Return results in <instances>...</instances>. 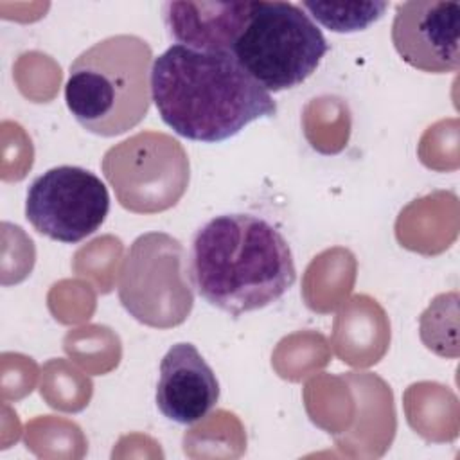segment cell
I'll list each match as a JSON object with an SVG mask.
<instances>
[{
  "mask_svg": "<svg viewBox=\"0 0 460 460\" xmlns=\"http://www.w3.org/2000/svg\"><path fill=\"white\" fill-rule=\"evenodd\" d=\"M155 399L165 419L183 426L201 420L217 404L219 381L196 345L180 341L165 352Z\"/></svg>",
  "mask_w": 460,
  "mask_h": 460,
  "instance_id": "obj_9",
  "label": "cell"
},
{
  "mask_svg": "<svg viewBox=\"0 0 460 460\" xmlns=\"http://www.w3.org/2000/svg\"><path fill=\"white\" fill-rule=\"evenodd\" d=\"M185 259L181 243L164 232L137 237L120 268L119 298L124 309L149 327L180 325L192 309Z\"/></svg>",
  "mask_w": 460,
  "mask_h": 460,
  "instance_id": "obj_5",
  "label": "cell"
},
{
  "mask_svg": "<svg viewBox=\"0 0 460 460\" xmlns=\"http://www.w3.org/2000/svg\"><path fill=\"white\" fill-rule=\"evenodd\" d=\"M392 43L402 61L420 72H456L460 66V4L446 0L397 4Z\"/></svg>",
  "mask_w": 460,
  "mask_h": 460,
  "instance_id": "obj_8",
  "label": "cell"
},
{
  "mask_svg": "<svg viewBox=\"0 0 460 460\" xmlns=\"http://www.w3.org/2000/svg\"><path fill=\"white\" fill-rule=\"evenodd\" d=\"M185 266L194 291L232 316L271 305L296 280L286 237L264 217L243 212L201 225Z\"/></svg>",
  "mask_w": 460,
  "mask_h": 460,
  "instance_id": "obj_2",
  "label": "cell"
},
{
  "mask_svg": "<svg viewBox=\"0 0 460 460\" xmlns=\"http://www.w3.org/2000/svg\"><path fill=\"white\" fill-rule=\"evenodd\" d=\"M313 20L332 32H358L383 18L388 2H318L298 4Z\"/></svg>",
  "mask_w": 460,
  "mask_h": 460,
  "instance_id": "obj_11",
  "label": "cell"
},
{
  "mask_svg": "<svg viewBox=\"0 0 460 460\" xmlns=\"http://www.w3.org/2000/svg\"><path fill=\"white\" fill-rule=\"evenodd\" d=\"M151 97L160 119L180 137L216 144L250 122L273 117L277 104L232 52L171 45L153 61Z\"/></svg>",
  "mask_w": 460,
  "mask_h": 460,
  "instance_id": "obj_1",
  "label": "cell"
},
{
  "mask_svg": "<svg viewBox=\"0 0 460 460\" xmlns=\"http://www.w3.org/2000/svg\"><path fill=\"white\" fill-rule=\"evenodd\" d=\"M102 171L119 203L133 212L172 207L187 189L189 160L178 140L142 131L106 151Z\"/></svg>",
  "mask_w": 460,
  "mask_h": 460,
  "instance_id": "obj_6",
  "label": "cell"
},
{
  "mask_svg": "<svg viewBox=\"0 0 460 460\" xmlns=\"http://www.w3.org/2000/svg\"><path fill=\"white\" fill-rule=\"evenodd\" d=\"M110 212L102 180L77 165H58L27 189L25 217L32 228L58 243L74 244L101 228Z\"/></svg>",
  "mask_w": 460,
  "mask_h": 460,
  "instance_id": "obj_7",
  "label": "cell"
},
{
  "mask_svg": "<svg viewBox=\"0 0 460 460\" xmlns=\"http://www.w3.org/2000/svg\"><path fill=\"white\" fill-rule=\"evenodd\" d=\"M252 2H165L162 18L167 34L183 47L207 52H232Z\"/></svg>",
  "mask_w": 460,
  "mask_h": 460,
  "instance_id": "obj_10",
  "label": "cell"
},
{
  "mask_svg": "<svg viewBox=\"0 0 460 460\" xmlns=\"http://www.w3.org/2000/svg\"><path fill=\"white\" fill-rule=\"evenodd\" d=\"M327 50L322 29L298 4L253 0L232 54L255 83L277 93L313 75Z\"/></svg>",
  "mask_w": 460,
  "mask_h": 460,
  "instance_id": "obj_4",
  "label": "cell"
},
{
  "mask_svg": "<svg viewBox=\"0 0 460 460\" xmlns=\"http://www.w3.org/2000/svg\"><path fill=\"white\" fill-rule=\"evenodd\" d=\"M151 68L153 50L146 40L108 36L72 61L65 83L66 108L88 133L122 135L149 111Z\"/></svg>",
  "mask_w": 460,
  "mask_h": 460,
  "instance_id": "obj_3",
  "label": "cell"
}]
</instances>
